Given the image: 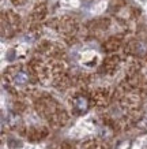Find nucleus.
<instances>
[{"mask_svg":"<svg viewBox=\"0 0 147 149\" xmlns=\"http://www.w3.org/2000/svg\"><path fill=\"white\" fill-rule=\"evenodd\" d=\"M75 108H76V111L80 113L86 112V111L89 109V101H87V99L83 97V96L76 97L75 99Z\"/></svg>","mask_w":147,"mask_h":149,"instance_id":"1","label":"nucleus"},{"mask_svg":"<svg viewBox=\"0 0 147 149\" xmlns=\"http://www.w3.org/2000/svg\"><path fill=\"white\" fill-rule=\"evenodd\" d=\"M27 81H29V75H27L25 71H19L15 77H14V82L17 84V85H25V84H27Z\"/></svg>","mask_w":147,"mask_h":149,"instance_id":"2","label":"nucleus"}]
</instances>
